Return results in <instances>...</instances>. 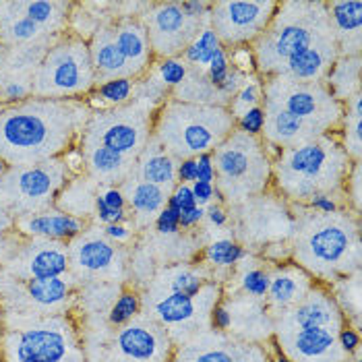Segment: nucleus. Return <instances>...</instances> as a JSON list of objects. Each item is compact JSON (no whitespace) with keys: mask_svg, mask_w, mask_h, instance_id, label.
<instances>
[{"mask_svg":"<svg viewBox=\"0 0 362 362\" xmlns=\"http://www.w3.org/2000/svg\"><path fill=\"white\" fill-rule=\"evenodd\" d=\"M91 114L87 100L29 98L0 110V158L8 166H31L62 158L79 143Z\"/></svg>","mask_w":362,"mask_h":362,"instance_id":"1","label":"nucleus"},{"mask_svg":"<svg viewBox=\"0 0 362 362\" xmlns=\"http://www.w3.org/2000/svg\"><path fill=\"white\" fill-rule=\"evenodd\" d=\"M294 223L296 240H294V259L296 265L303 267L308 276L334 281L339 274L350 276V272L361 269V234L358 220H352L350 214H313L303 207H296Z\"/></svg>","mask_w":362,"mask_h":362,"instance_id":"2","label":"nucleus"},{"mask_svg":"<svg viewBox=\"0 0 362 362\" xmlns=\"http://www.w3.org/2000/svg\"><path fill=\"white\" fill-rule=\"evenodd\" d=\"M352 164L339 143L337 131H334L286 147L272 162V178L288 201L307 203L317 193L335 195L346 182Z\"/></svg>","mask_w":362,"mask_h":362,"instance_id":"3","label":"nucleus"},{"mask_svg":"<svg viewBox=\"0 0 362 362\" xmlns=\"http://www.w3.org/2000/svg\"><path fill=\"white\" fill-rule=\"evenodd\" d=\"M257 73L278 77L296 56L315 48H337L325 2H279L272 25L251 46Z\"/></svg>","mask_w":362,"mask_h":362,"instance_id":"4","label":"nucleus"},{"mask_svg":"<svg viewBox=\"0 0 362 362\" xmlns=\"http://www.w3.org/2000/svg\"><path fill=\"white\" fill-rule=\"evenodd\" d=\"M236 127V120L228 108L197 106L170 100L153 112L151 137L168 153L180 162L197 158L199 153H211Z\"/></svg>","mask_w":362,"mask_h":362,"instance_id":"5","label":"nucleus"},{"mask_svg":"<svg viewBox=\"0 0 362 362\" xmlns=\"http://www.w3.org/2000/svg\"><path fill=\"white\" fill-rule=\"evenodd\" d=\"M4 362H85L77 329L64 315H17L0 335Z\"/></svg>","mask_w":362,"mask_h":362,"instance_id":"6","label":"nucleus"},{"mask_svg":"<svg viewBox=\"0 0 362 362\" xmlns=\"http://www.w3.org/2000/svg\"><path fill=\"white\" fill-rule=\"evenodd\" d=\"M216 180L226 203L243 205L251 197L263 195L272 182V160L261 137L232 131L214 149Z\"/></svg>","mask_w":362,"mask_h":362,"instance_id":"7","label":"nucleus"},{"mask_svg":"<svg viewBox=\"0 0 362 362\" xmlns=\"http://www.w3.org/2000/svg\"><path fill=\"white\" fill-rule=\"evenodd\" d=\"M98 85L87 40L66 31L58 35L33 75V95L46 100H87Z\"/></svg>","mask_w":362,"mask_h":362,"instance_id":"8","label":"nucleus"},{"mask_svg":"<svg viewBox=\"0 0 362 362\" xmlns=\"http://www.w3.org/2000/svg\"><path fill=\"white\" fill-rule=\"evenodd\" d=\"M156 110L158 108L139 98H133L129 104L118 108L91 110L79 145L104 147L137 164L141 151L151 139V118Z\"/></svg>","mask_w":362,"mask_h":362,"instance_id":"9","label":"nucleus"},{"mask_svg":"<svg viewBox=\"0 0 362 362\" xmlns=\"http://www.w3.org/2000/svg\"><path fill=\"white\" fill-rule=\"evenodd\" d=\"M71 176L64 158L31 166H11L0 178V205L15 220L42 214L54 207L56 197Z\"/></svg>","mask_w":362,"mask_h":362,"instance_id":"10","label":"nucleus"},{"mask_svg":"<svg viewBox=\"0 0 362 362\" xmlns=\"http://www.w3.org/2000/svg\"><path fill=\"white\" fill-rule=\"evenodd\" d=\"M263 102L278 106L290 116L303 120L317 135L334 133L344 118V104H339L323 83H296L284 77L263 79Z\"/></svg>","mask_w":362,"mask_h":362,"instance_id":"11","label":"nucleus"},{"mask_svg":"<svg viewBox=\"0 0 362 362\" xmlns=\"http://www.w3.org/2000/svg\"><path fill=\"white\" fill-rule=\"evenodd\" d=\"M279 2L276 0H220L211 2L209 28L223 48L252 46L272 25Z\"/></svg>","mask_w":362,"mask_h":362,"instance_id":"12","label":"nucleus"},{"mask_svg":"<svg viewBox=\"0 0 362 362\" xmlns=\"http://www.w3.org/2000/svg\"><path fill=\"white\" fill-rule=\"evenodd\" d=\"M141 19L147 28L156 60L182 54L187 46L209 25V19L189 17L182 2H151Z\"/></svg>","mask_w":362,"mask_h":362,"instance_id":"13","label":"nucleus"},{"mask_svg":"<svg viewBox=\"0 0 362 362\" xmlns=\"http://www.w3.org/2000/svg\"><path fill=\"white\" fill-rule=\"evenodd\" d=\"M127 259L124 247L114 245L102 228H85L75 240L69 243V272L85 281H108L124 276Z\"/></svg>","mask_w":362,"mask_h":362,"instance_id":"14","label":"nucleus"},{"mask_svg":"<svg viewBox=\"0 0 362 362\" xmlns=\"http://www.w3.org/2000/svg\"><path fill=\"white\" fill-rule=\"evenodd\" d=\"M104 346V362H168L172 358L170 335L151 319L135 317L118 327Z\"/></svg>","mask_w":362,"mask_h":362,"instance_id":"15","label":"nucleus"},{"mask_svg":"<svg viewBox=\"0 0 362 362\" xmlns=\"http://www.w3.org/2000/svg\"><path fill=\"white\" fill-rule=\"evenodd\" d=\"M147 298H149V310H151V321L162 325L164 329H195L199 323V313H207L211 307L222 300L220 298V288L209 284L205 286L197 296H187L180 292H164L156 288H147Z\"/></svg>","mask_w":362,"mask_h":362,"instance_id":"16","label":"nucleus"},{"mask_svg":"<svg viewBox=\"0 0 362 362\" xmlns=\"http://www.w3.org/2000/svg\"><path fill=\"white\" fill-rule=\"evenodd\" d=\"M6 272L15 279L62 278L69 274V247L64 243L28 238L4 259Z\"/></svg>","mask_w":362,"mask_h":362,"instance_id":"17","label":"nucleus"},{"mask_svg":"<svg viewBox=\"0 0 362 362\" xmlns=\"http://www.w3.org/2000/svg\"><path fill=\"white\" fill-rule=\"evenodd\" d=\"M337 332L332 327L279 329V350L292 362H344L346 354L337 346Z\"/></svg>","mask_w":362,"mask_h":362,"instance_id":"18","label":"nucleus"},{"mask_svg":"<svg viewBox=\"0 0 362 362\" xmlns=\"http://www.w3.org/2000/svg\"><path fill=\"white\" fill-rule=\"evenodd\" d=\"M346 325L344 313L335 298L323 290L321 286H313L307 292V296L281 313V319L278 321L279 329H303V327H332L341 329Z\"/></svg>","mask_w":362,"mask_h":362,"instance_id":"19","label":"nucleus"},{"mask_svg":"<svg viewBox=\"0 0 362 362\" xmlns=\"http://www.w3.org/2000/svg\"><path fill=\"white\" fill-rule=\"evenodd\" d=\"M112 35L114 42L129 62L133 77L141 79L156 62V56L149 44L147 28L141 17H122L112 21Z\"/></svg>","mask_w":362,"mask_h":362,"instance_id":"20","label":"nucleus"},{"mask_svg":"<svg viewBox=\"0 0 362 362\" xmlns=\"http://www.w3.org/2000/svg\"><path fill=\"white\" fill-rule=\"evenodd\" d=\"M87 226H89L87 220L64 214L58 207H50L42 214H33L28 218L15 220V228L25 238H44V240H56L64 245L75 240L79 234H83Z\"/></svg>","mask_w":362,"mask_h":362,"instance_id":"21","label":"nucleus"},{"mask_svg":"<svg viewBox=\"0 0 362 362\" xmlns=\"http://www.w3.org/2000/svg\"><path fill=\"white\" fill-rule=\"evenodd\" d=\"M313 288V279L303 267L296 263H279L269 274V290H267V308L274 315H281L288 308L298 305L307 292Z\"/></svg>","mask_w":362,"mask_h":362,"instance_id":"22","label":"nucleus"},{"mask_svg":"<svg viewBox=\"0 0 362 362\" xmlns=\"http://www.w3.org/2000/svg\"><path fill=\"white\" fill-rule=\"evenodd\" d=\"M327 19L334 31L337 54L361 56L362 48V2L361 0H332L325 2Z\"/></svg>","mask_w":362,"mask_h":362,"instance_id":"23","label":"nucleus"},{"mask_svg":"<svg viewBox=\"0 0 362 362\" xmlns=\"http://www.w3.org/2000/svg\"><path fill=\"white\" fill-rule=\"evenodd\" d=\"M89 54H91V64L95 71V79L98 83L118 79V77H133V71L129 66V62L124 60V56L120 54L114 35H112V21L102 25L91 37H89Z\"/></svg>","mask_w":362,"mask_h":362,"instance_id":"24","label":"nucleus"},{"mask_svg":"<svg viewBox=\"0 0 362 362\" xmlns=\"http://www.w3.org/2000/svg\"><path fill=\"white\" fill-rule=\"evenodd\" d=\"M122 193L127 197V207L133 211L131 214V222L137 226H147L149 222H156L158 214L168 205V191L143 182L139 178L131 176L127 182L120 185Z\"/></svg>","mask_w":362,"mask_h":362,"instance_id":"25","label":"nucleus"},{"mask_svg":"<svg viewBox=\"0 0 362 362\" xmlns=\"http://www.w3.org/2000/svg\"><path fill=\"white\" fill-rule=\"evenodd\" d=\"M176 164L178 162L151 137L149 143L145 145V149L141 151L133 176L170 193L178 185L176 182Z\"/></svg>","mask_w":362,"mask_h":362,"instance_id":"26","label":"nucleus"},{"mask_svg":"<svg viewBox=\"0 0 362 362\" xmlns=\"http://www.w3.org/2000/svg\"><path fill=\"white\" fill-rule=\"evenodd\" d=\"M240 344L223 337L220 332L195 335L178 348L172 362H234L238 356Z\"/></svg>","mask_w":362,"mask_h":362,"instance_id":"27","label":"nucleus"},{"mask_svg":"<svg viewBox=\"0 0 362 362\" xmlns=\"http://www.w3.org/2000/svg\"><path fill=\"white\" fill-rule=\"evenodd\" d=\"M21 15L33 21L44 33L58 37L69 31L73 2H56V0H15Z\"/></svg>","mask_w":362,"mask_h":362,"instance_id":"28","label":"nucleus"},{"mask_svg":"<svg viewBox=\"0 0 362 362\" xmlns=\"http://www.w3.org/2000/svg\"><path fill=\"white\" fill-rule=\"evenodd\" d=\"M98 187L100 185L93 182L87 174L71 176V180L62 187V191L56 197L54 207L81 220L93 218Z\"/></svg>","mask_w":362,"mask_h":362,"instance_id":"29","label":"nucleus"},{"mask_svg":"<svg viewBox=\"0 0 362 362\" xmlns=\"http://www.w3.org/2000/svg\"><path fill=\"white\" fill-rule=\"evenodd\" d=\"M170 100L197 104V106H220L228 108V100L218 91V87L209 83L205 69L189 66V75L176 89L170 91Z\"/></svg>","mask_w":362,"mask_h":362,"instance_id":"30","label":"nucleus"},{"mask_svg":"<svg viewBox=\"0 0 362 362\" xmlns=\"http://www.w3.org/2000/svg\"><path fill=\"white\" fill-rule=\"evenodd\" d=\"M323 83L339 104H346L361 91V56H339Z\"/></svg>","mask_w":362,"mask_h":362,"instance_id":"31","label":"nucleus"},{"mask_svg":"<svg viewBox=\"0 0 362 362\" xmlns=\"http://www.w3.org/2000/svg\"><path fill=\"white\" fill-rule=\"evenodd\" d=\"M135 85L137 79H129V77H118V79H110V81H104V83L95 85L93 93L87 98V102H98L100 106L106 104L110 108H118V106H124L133 100L135 95Z\"/></svg>","mask_w":362,"mask_h":362,"instance_id":"32","label":"nucleus"},{"mask_svg":"<svg viewBox=\"0 0 362 362\" xmlns=\"http://www.w3.org/2000/svg\"><path fill=\"white\" fill-rule=\"evenodd\" d=\"M222 42L220 37L216 35L214 29L207 28L203 29L195 40L187 46V50L182 52V60L189 64V66H199V69H207V64L211 62V58L222 50Z\"/></svg>","mask_w":362,"mask_h":362,"instance_id":"33","label":"nucleus"},{"mask_svg":"<svg viewBox=\"0 0 362 362\" xmlns=\"http://www.w3.org/2000/svg\"><path fill=\"white\" fill-rule=\"evenodd\" d=\"M261 102H263V77L257 73V75H249L243 87L236 91V95L230 100L228 112L236 120L247 110H251L255 106H261Z\"/></svg>","mask_w":362,"mask_h":362,"instance_id":"34","label":"nucleus"},{"mask_svg":"<svg viewBox=\"0 0 362 362\" xmlns=\"http://www.w3.org/2000/svg\"><path fill=\"white\" fill-rule=\"evenodd\" d=\"M245 257H247V249L236 240H216L207 245L203 251V259L207 265L223 267V269L238 265Z\"/></svg>","mask_w":362,"mask_h":362,"instance_id":"35","label":"nucleus"},{"mask_svg":"<svg viewBox=\"0 0 362 362\" xmlns=\"http://www.w3.org/2000/svg\"><path fill=\"white\" fill-rule=\"evenodd\" d=\"M141 305H143V300H141L137 290H122L108 308V325L118 329V327L131 323L135 317H139Z\"/></svg>","mask_w":362,"mask_h":362,"instance_id":"36","label":"nucleus"},{"mask_svg":"<svg viewBox=\"0 0 362 362\" xmlns=\"http://www.w3.org/2000/svg\"><path fill=\"white\" fill-rule=\"evenodd\" d=\"M153 71H156L158 79L162 81V85L166 87L168 91H172V89H176L178 85L187 79L189 64L180 56H174V58H158L153 62Z\"/></svg>","mask_w":362,"mask_h":362,"instance_id":"37","label":"nucleus"},{"mask_svg":"<svg viewBox=\"0 0 362 362\" xmlns=\"http://www.w3.org/2000/svg\"><path fill=\"white\" fill-rule=\"evenodd\" d=\"M240 288L249 298L263 300L267 296V290H269V272L263 267H251V269L243 272Z\"/></svg>","mask_w":362,"mask_h":362,"instance_id":"38","label":"nucleus"},{"mask_svg":"<svg viewBox=\"0 0 362 362\" xmlns=\"http://www.w3.org/2000/svg\"><path fill=\"white\" fill-rule=\"evenodd\" d=\"M236 131L251 135V137H261L263 129H265V112L263 106H255L251 110H247L240 118H236Z\"/></svg>","mask_w":362,"mask_h":362,"instance_id":"39","label":"nucleus"},{"mask_svg":"<svg viewBox=\"0 0 362 362\" xmlns=\"http://www.w3.org/2000/svg\"><path fill=\"white\" fill-rule=\"evenodd\" d=\"M230 58H228V50L222 48L218 54L211 58V62L207 64V69H205V75H207V79H209V83L214 85V87H220V85L226 81V77H228V73H230Z\"/></svg>","mask_w":362,"mask_h":362,"instance_id":"40","label":"nucleus"},{"mask_svg":"<svg viewBox=\"0 0 362 362\" xmlns=\"http://www.w3.org/2000/svg\"><path fill=\"white\" fill-rule=\"evenodd\" d=\"M195 197L191 191V185H176L170 195H168V207H172L174 211H187L191 207H195Z\"/></svg>","mask_w":362,"mask_h":362,"instance_id":"41","label":"nucleus"},{"mask_svg":"<svg viewBox=\"0 0 362 362\" xmlns=\"http://www.w3.org/2000/svg\"><path fill=\"white\" fill-rule=\"evenodd\" d=\"M102 232H104V236L108 240H112L114 245L127 247L133 240V236H135V223L131 222V220L122 223H110V226H104Z\"/></svg>","mask_w":362,"mask_h":362,"instance_id":"42","label":"nucleus"},{"mask_svg":"<svg viewBox=\"0 0 362 362\" xmlns=\"http://www.w3.org/2000/svg\"><path fill=\"white\" fill-rule=\"evenodd\" d=\"M337 346L341 348V352L346 356H356L361 352V332L356 327H352L350 323H346L339 332H337Z\"/></svg>","mask_w":362,"mask_h":362,"instance_id":"43","label":"nucleus"},{"mask_svg":"<svg viewBox=\"0 0 362 362\" xmlns=\"http://www.w3.org/2000/svg\"><path fill=\"white\" fill-rule=\"evenodd\" d=\"M153 223H156V230H158L160 236H174V234L180 232V214L166 205L158 214V218H156Z\"/></svg>","mask_w":362,"mask_h":362,"instance_id":"44","label":"nucleus"},{"mask_svg":"<svg viewBox=\"0 0 362 362\" xmlns=\"http://www.w3.org/2000/svg\"><path fill=\"white\" fill-rule=\"evenodd\" d=\"M346 195H348V203H352L354 214H361V162H354L352 170L346 178Z\"/></svg>","mask_w":362,"mask_h":362,"instance_id":"45","label":"nucleus"},{"mask_svg":"<svg viewBox=\"0 0 362 362\" xmlns=\"http://www.w3.org/2000/svg\"><path fill=\"white\" fill-rule=\"evenodd\" d=\"M98 199H100L106 207L114 209V211H129V207H127V197H124L120 187H114V185L98 187Z\"/></svg>","mask_w":362,"mask_h":362,"instance_id":"46","label":"nucleus"},{"mask_svg":"<svg viewBox=\"0 0 362 362\" xmlns=\"http://www.w3.org/2000/svg\"><path fill=\"white\" fill-rule=\"evenodd\" d=\"M209 327L214 332H220V334L230 332V327H232V313H230V308H228V305L223 300H218L211 307V310H209Z\"/></svg>","mask_w":362,"mask_h":362,"instance_id":"47","label":"nucleus"},{"mask_svg":"<svg viewBox=\"0 0 362 362\" xmlns=\"http://www.w3.org/2000/svg\"><path fill=\"white\" fill-rule=\"evenodd\" d=\"M307 209L317 214H335L339 211V203L332 193H317L307 201Z\"/></svg>","mask_w":362,"mask_h":362,"instance_id":"48","label":"nucleus"},{"mask_svg":"<svg viewBox=\"0 0 362 362\" xmlns=\"http://www.w3.org/2000/svg\"><path fill=\"white\" fill-rule=\"evenodd\" d=\"M197 160V180L216 185V164H214V151L211 153H199Z\"/></svg>","mask_w":362,"mask_h":362,"instance_id":"49","label":"nucleus"},{"mask_svg":"<svg viewBox=\"0 0 362 362\" xmlns=\"http://www.w3.org/2000/svg\"><path fill=\"white\" fill-rule=\"evenodd\" d=\"M197 180V160L187 158L176 164V182L178 185H193Z\"/></svg>","mask_w":362,"mask_h":362,"instance_id":"50","label":"nucleus"},{"mask_svg":"<svg viewBox=\"0 0 362 362\" xmlns=\"http://www.w3.org/2000/svg\"><path fill=\"white\" fill-rule=\"evenodd\" d=\"M214 189H216V185L199 182V180H195V182L191 185V191H193L195 203L199 207H207L209 203H214Z\"/></svg>","mask_w":362,"mask_h":362,"instance_id":"51","label":"nucleus"},{"mask_svg":"<svg viewBox=\"0 0 362 362\" xmlns=\"http://www.w3.org/2000/svg\"><path fill=\"white\" fill-rule=\"evenodd\" d=\"M205 220V207H191V209H187V211H180V228H185V230H191V228H195L199 223Z\"/></svg>","mask_w":362,"mask_h":362,"instance_id":"52","label":"nucleus"},{"mask_svg":"<svg viewBox=\"0 0 362 362\" xmlns=\"http://www.w3.org/2000/svg\"><path fill=\"white\" fill-rule=\"evenodd\" d=\"M205 218L209 220L211 226L223 228V226L228 223V211H226V207L220 205V203H209V205L205 207Z\"/></svg>","mask_w":362,"mask_h":362,"instance_id":"53","label":"nucleus"},{"mask_svg":"<svg viewBox=\"0 0 362 362\" xmlns=\"http://www.w3.org/2000/svg\"><path fill=\"white\" fill-rule=\"evenodd\" d=\"M11 228H15V218L0 205V236H2L6 230H11Z\"/></svg>","mask_w":362,"mask_h":362,"instance_id":"54","label":"nucleus"},{"mask_svg":"<svg viewBox=\"0 0 362 362\" xmlns=\"http://www.w3.org/2000/svg\"><path fill=\"white\" fill-rule=\"evenodd\" d=\"M272 362H292L281 350H279L278 341H276V337H274V358H272Z\"/></svg>","mask_w":362,"mask_h":362,"instance_id":"55","label":"nucleus"},{"mask_svg":"<svg viewBox=\"0 0 362 362\" xmlns=\"http://www.w3.org/2000/svg\"><path fill=\"white\" fill-rule=\"evenodd\" d=\"M4 60H6V48L0 46V85H2V77H4Z\"/></svg>","mask_w":362,"mask_h":362,"instance_id":"56","label":"nucleus"},{"mask_svg":"<svg viewBox=\"0 0 362 362\" xmlns=\"http://www.w3.org/2000/svg\"><path fill=\"white\" fill-rule=\"evenodd\" d=\"M8 164H6V162H4V160H2V158H0V178H2V176H4V174H6V172H8Z\"/></svg>","mask_w":362,"mask_h":362,"instance_id":"57","label":"nucleus"}]
</instances>
